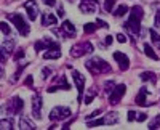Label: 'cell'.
Wrapping results in <instances>:
<instances>
[{
	"mask_svg": "<svg viewBox=\"0 0 160 130\" xmlns=\"http://www.w3.org/2000/svg\"><path fill=\"white\" fill-rule=\"evenodd\" d=\"M142 16H144V11H142L141 7H138V5L131 7V10H130V18H128V21L125 23L127 31H130L133 35H138L139 31H141V19H142Z\"/></svg>",
	"mask_w": 160,
	"mask_h": 130,
	"instance_id": "6da1fadb",
	"label": "cell"
},
{
	"mask_svg": "<svg viewBox=\"0 0 160 130\" xmlns=\"http://www.w3.org/2000/svg\"><path fill=\"white\" fill-rule=\"evenodd\" d=\"M85 66L90 72L93 74H106V72H111L112 68L109 66L108 61H104L102 58H91V60H87Z\"/></svg>",
	"mask_w": 160,
	"mask_h": 130,
	"instance_id": "7a4b0ae2",
	"label": "cell"
},
{
	"mask_svg": "<svg viewBox=\"0 0 160 130\" xmlns=\"http://www.w3.org/2000/svg\"><path fill=\"white\" fill-rule=\"evenodd\" d=\"M8 19L16 26V29L21 35H29L31 28H29L28 21L22 18V15H19V13H11V15H8Z\"/></svg>",
	"mask_w": 160,
	"mask_h": 130,
	"instance_id": "3957f363",
	"label": "cell"
},
{
	"mask_svg": "<svg viewBox=\"0 0 160 130\" xmlns=\"http://www.w3.org/2000/svg\"><path fill=\"white\" fill-rule=\"evenodd\" d=\"M93 53V45L90 42H82V44H77L71 48V56L72 58H80L83 55H90Z\"/></svg>",
	"mask_w": 160,
	"mask_h": 130,
	"instance_id": "277c9868",
	"label": "cell"
},
{
	"mask_svg": "<svg viewBox=\"0 0 160 130\" xmlns=\"http://www.w3.org/2000/svg\"><path fill=\"white\" fill-rule=\"evenodd\" d=\"M71 117V109L68 106H56L53 108L51 112H50V119L51 121H62V119H68Z\"/></svg>",
	"mask_w": 160,
	"mask_h": 130,
	"instance_id": "5b68a950",
	"label": "cell"
},
{
	"mask_svg": "<svg viewBox=\"0 0 160 130\" xmlns=\"http://www.w3.org/2000/svg\"><path fill=\"white\" fill-rule=\"evenodd\" d=\"M118 121V114L117 112H109L106 117L98 119V121H90L87 124V127H98V125H112Z\"/></svg>",
	"mask_w": 160,
	"mask_h": 130,
	"instance_id": "8992f818",
	"label": "cell"
},
{
	"mask_svg": "<svg viewBox=\"0 0 160 130\" xmlns=\"http://www.w3.org/2000/svg\"><path fill=\"white\" fill-rule=\"evenodd\" d=\"M125 92H127L125 84H118V85H115V88L109 93V103H111V105H117V103L122 100V96L125 95Z\"/></svg>",
	"mask_w": 160,
	"mask_h": 130,
	"instance_id": "52a82bcc",
	"label": "cell"
},
{
	"mask_svg": "<svg viewBox=\"0 0 160 130\" xmlns=\"http://www.w3.org/2000/svg\"><path fill=\"white\" fill-rule=\"evenodd\" d=\"M72 79H74V84L78 90V101H82V96H83V88H85V77L80 74L78 71H72Z\"/></svg>",
	"mask_w": 160,
	"mask_h": 130,
	"instance_id": "ba28073f",
	"label": "cell"
},
{
	"mask_svg": "<svg viewBox=\"0 0 160 130\" xmlns=\"http://www.w3.org/2000/svg\"><path fill=\"white\" fill-rule=\"evenodd\" d=\"M24 109V101L19 96H13L8 101V112L10 114H19Z\"/></svg>",
	"mask_w": 160,
	"mask_h": 130,
	"instance_id": "9c48e42d",
	"label": "cell"
},
{
	"mask_svg": "<svg viewBox=\"0 0 160 130\" xmlns=\"http://www.w3.org/2000/svg\"><path fill=\"white\" fill-rule=\"evenodd\" d=\"M58 35H62V37H75V28L71 21H64L61 24V29L59 31H55Z\"/></svg>",
	"mask_w": 160,
	"mask_h": 130,
	"instance_id": "30bf717a",
	"label": "cell"
},
{
	"mask_svg": "<svg viewBox=\"0 0 160 130\" xmlns=\"http://www.w3.org/2000/svg\"><path fill=\"white\" fill-rule=\"evenodd\" d=\"M80 11L87 13V15H91L95 13L98 8V0H80Z\"/></svg>",
	"mask_w": 160,
	"mask_h": 130,
	"instance_id": "8fae6325",
	"label": "cell"
},
{
	"mask_svg": "<svg viewBox=\"0 0 160 130\" xmlns=\"http://www.w3.org/2000/svg\"><path fill=\"white\" fill-rule=\"evenodd\" d=\"M24 8L28 11V16L31 21H35V18L38 16V5L35 0H28V2L24 3Z\"/></svg>",
	"mask_w": 160,
	"mask_h": 130,
	"instance_id": "7c38bea8",
	"label": "cell"
},
{
	"mask_svg": "<svg viewBox=\"0 0 160 130\" xmlns=\"http://www.w3.org/2000/svg\"><path fill=\"white\" fill-rule=\"evenodd\" d=\"M32 114H34L35 119L42 117V96L38 93H35L32 96Z\"/></svg>",
	"mask_w": 160,
	"mask_h": 130,
	"instance_id": "4fadbf2b",
	"label": "cell"
},
{
	"mask_svg": "<svg viewBox=\"0 0 160 130\" xmlns=\"http://www.w3.org/2000/svg\"><path fill=\"white\" fill-rule=\"evenodd\" d=\"M114 60L118 63V68L122 69V71H127L130 68V60L125 53H122V51H115L114 53Z\"/></svg>",
	"mask_w": 160,
	"mask_h": 130,
	"instance_id": "5bb4252c",
	"label": "cell"
},
{
	"mask_svg": "<svg viewBox=\"0 0 160 130\" xmlns=\"http://www.w3.org/2000/svg\"><path fill=\"white\" fill-rule=\"evenodd\" d=\"M59 56H61V48H59V45H55V47L48 48V50L45 51V55H43L45 60H58Z\"/></svg>",
	"mask_w": 160,
	"mask_h": 130,
	"instance_id": "9a60e30c",
	"label": "cell"
},
{
	"mask_svg": "<svg viewBox=\"0 0 160 130\" xmlns=\"http://www.w3.org/2000/svg\"><path fill=\"white\" fill-rule=\"evenodd\" d=\"M56 82H58L56 87H50V88H48V92H50V93L56 92V90H59V88H64V90H69V88H71V85L68 84V81H66V77H64V75L58 77V81H56Z\"/></svg>",
	"mask_w": 160,
	"mask_h": 130,
	"instance_id": "2e32d148",
	"label": "cell"
},
{
	"mask_svg": "<svg viewBox=\"0 0 160 130\" xmlns=\"http://www.w3.org/2000/svg\"><path fill=\"white\" fill-rule=\"evenodd\" d=\"M55 45H58L56 42H51V40H37L35 44H34V48H35V51H40V50H48V48H51V47H55Z\"/></svg>",
	"mask_w": 160,
	"mask_h": 130,
	"instance_id": "e0dca14e",
	"label": "cell"
},
{
	"mask_svg": "<svg viewBox=\"0 0 160 130\" xmlns=\"http://www.w3.org/2000/svg\"><path fill=\"white\" fill-rule=\"evenodd\" d=\"M148 93H149L148 88H146V87H141V90H139L138 95H136V103H138L139 106H149L148 101H146V96H148Z\"/></svg>",
	"mask_w": 160,
	"mask_h": 130,
	"instance_id": "ac0fdd59",
	"label": "cell"
},
{
	"mask_svg": "<svg viewBox=\"0 0 160 130\" xmlns=\"http://www.w3.org/2000/svg\"><path fill=\"white\" fill-rule=\"evenodd\" d=\"M42 24L43 26H55L56 24V16L51 13H43L42 15Z\"/></svg>",
	"mask_w": 160,
	"mask_h": 130,
	"instance_id": "d6986e66",
	"label": "cell"
},
{
	"mask_svg": "<svg viewBox=\"0 0 160 130\" xmlns=\"http://www.w3.org/2000/svg\"><path fill=\"white\" fill-rule=\"evenodd\" d=\"M139 79H141L142 82H152V84H155V82H157V75H155L154 72H141Z\"/></svg>",
	"mask_w": 160,
	"mask_h": 130,
	"instance_id": "ffe728a7",
	"label": "cell"
},
{
	"mask_svg": "<svg viewBox=\"0 0 160 130\" xmlns=\"http://www.w3.org/2000/svg\"><path fill=\"white\" fill-rule=\"evenodd\" d=\"M19 128H21V130H34L35 125H34L31 121H28L26 117H21V121H19Z\"/></svg>",
	"mask_w": 160,
	"mask_h": 130,
	"instance_id": "44dd1931",
	"label": "cell"
},
{
	"mask_svg": "<svg viewBox=\"0 0 160 130\" xmlns=\"http://www.w3.org/2000/svg\"><path fill=\"white\" fill-rule=\"evenodd\" d=\"M13 48H15V40H5L2 44V51H3V53H7V55L11 53Z\"/></svg>",
	"mask_w": 160,
	"mask_h": 130,
	"instance_id": "7402d4cb",
	"label": "cell"
},
{
	"mask_svg": "<svg viewBox=\"0 0 160 130\" xmlns=\"http://www.w3.org/2000/svg\"><path fill=\"white\" fill-rule=\"evenodd\" d=\"M144 53H146V55H148L149 58H152V60H155V61L158 60V56L155 55V51L152 50V47H151L149 44H144Z\"/></svg>",
	"mask_w": 160,
	"mask_h": 130,
	"instance_id": "603a6c76",
	"label": "cell"
},
{
	"mask_svg": "<svg viewBox=\"0 0 160 130\" xmlns=\"http://www.w3.org/2000/svg\"><path fill=\"white\" fill-rule=\"evenodd\" d=\"M96 29H98V24H96V23H87V24L83 26L85 34H93Z\"/></svg>",
	"mask_w": 160,
	"mask_h": 130,
	"instance_id": "cb8c5ba5",
	"label": "cell"
},
{
	"mask_svg": "<svg viewBox=\"0 0 160 130\" xmlns=\"http://www.w3.org/2000/svg\"><path fill=\"white\" fill-rule=\"evenodd\" d=\"M125 13H128V7H127V5H120V7H117V10L114 11V15L120 18V16H123Z\"/></svg>",
	"mask_w": 160,
	"mask_h": 130,
	"instance_id": "d4e9b609",
	"label": "cell"
},
{
	"mask_svg": "<svg viewBox=\"0 0 160 130\" xmlns=\"http://www.w3.org/2000/svg\"><path fill=\"white\" fill-rule=\"evenodd\" d=\"M0 128H2V130H11V128H13V122H11V119H2Z\"/></svg>",
	"mask_w": 160,
	"mask_h": 130,
	"instance_id": "484cf974",
	"label": "cell"
},
{
	"mask_svg": "<svg viewBox=\"0 0 160 130\" xmlns=\"http://www.w3.org/2000/svg\"><path fill=\"white\" fill-rule=\"evenodd\" d=\"M95 96H96V92H95V88H91L90 92L87 93V96H85L83 103H85V105H90V103L93 101V98H95Z\"/></svg>",
	"mask_w": 160,
	"mask_h": 130,
	"instance_id": "4316f807",
	"label": "cell"
},
{
	"mask_svg": "<svg viewBox=\"0 0 160 130\" xmlns=\"http://www.w3.org/2000/svg\"><path fill=\"white\" fill-rule=\"evenodd\" d=\"M149 34H151V39H152V42L155 45H160V35L154 31V29H149Z\"/></svg>",
	"mask_w": 160,
	"mask_h": 130,
	"instance_id": "83f0119b",
	"label": "cell"
},
{
	"mask_svg": "<svg viewBox=\"0 0 160 130\" xmlns=\"http://www.w3.org/2000/svg\"><path fill=\"white\" fill-rule=\"evenodd\" d=\"M114 5H115V0H106V2H104V10L108 11V13H111L112 8H114Z\"/></svg>",
	"mask_w": 160,
	"mask_h": 130,
	"instance_id": "f1b7e54d",
	"label": "cell"
},
{
	"mask_svg": "<svg viewBox=\"0 0 160 130\" xmlns=\"http://www.w3.org/2000/svg\"><path fill=\"white\" fill-rule=\"evenodd\" d=\"M104 88H106V93H111L112 90L115 88V84H114L112 81H108V82L104 84Z\"/></svg>",
	"mask_w": 160,
	"mask_h": 130,
	"instance_id": "f546056e",
	"label": "cell"
},
{
	"mask_svg": "<svg viewBox=\"0 0 160 130\" xmlns=\"http://www.w3.org/2000/svg\"><path fill=\"white\" fill-rule=\"evenodd\" d=\"M158 127H160V116H157V117H155V119H154V121L149 124V128H151V130H154V128H158Z\"/></svg>",
	"mask_w": 160,
	"mask_h": 130,
	"instance_id": "4dcf8cb0",
	"label": "cell"
},
{
	"mask_svg": "<svg viewBox=\"0 0 160 130\" xmlns=\"http://www.w3.org/2000/svg\"><path fill=\"white\" fill-rule=\"evenodd\" d=\"M0 28H2V32H3L5 35H10V34H11V29H10V26H8V24H7L5 21H3L2 24H0Z\"/></svg>",
	"mask_w": 160,
	"mask_h": 130,
	"instance_id": "1f68e13d",
	"label": "cell"
},
{
	"mask_svg": "<svg viewBox=\"0 0 160 130\" xmlns=\"http://www.w3.org/2000/svg\"><path fill=\"white\" fill-rule=\"evenodd\" d=\"M136 117H138V116H136V112H135V111H128V121H130V122H133Z\"/></svg>",
	"mask_w": 160,
	"mask_h": 130,
	"instance_id": "d6a6232c",
	"label": "cell"
},
{
	"mask_svg": "<svg viewBox=\"0 0 160 130\" xmlns=\"http://www.w3.org/2000/svg\"><path fill=\"white\" fill-rule=\"evenodd\" d=\"M22 56H24V50H22V48H19V50H18V53L15 55V60H16V61H19Z\"/></svg>",
	"mask_w": 160,
	"mask_h": 130,
	"instance_id": "836d02e7",
	"label": "cell"
},
{
	"mask_svg": "<svg viewBox=\"0 0 160 130\" xmlns=\"http://www.w3.org/2000/svg\"><path fill=\"white\" fill-rule=\"evenodd\" d=\"M117 40H118L120 44H125V42H127V37H125L123 34H117Z\"/></svg>",
	"mask_w": 160,
	"mask_h": 130,
	"instance_id": "e575fe53",
	"label": "cell"
},
{
	"mask_svg": "<svg viewBox=\"0 0 160 130\" xmlns=\"http://www.w3.org/2000/svg\"><path fill=\"white\" fill-rule=\"evenodd\" d=\"M155 28L160 29V11H157V15H155Z\"/></svg>",
	"mask_w": 160,
	"mask_h": 130,
	"instance_id": "d590c367",
	"label": "cell"
},
{
	"mask_svg": "<svg viewBox=\"0 0 160 130\" xmlns=\"http://www.w3.org/2000/svg\"><path fill=\"white\" fill-rule=\"evenodd\" d=\"M98 114H101V109H96V111H93V112H91V114L88 116V117H87V119H88V121H91V119H93V117H95V116H98Z\"/></svg>",
	"mask_w": 160,
	"mask_h": 130,
	"instance_id": "8d00e7d4",
	"label": "cell"
},
{
	"mask_svg": "<svg viewBox=\"0 0 160 130\" xmlns=\"http://www.w3.org/2000/svg\"><path fill=\"white\" fill-rule=\"evenodd\" d=\"M42 75H43V79H47L48 75H51V69H48V68H45L43 71H42Z\"/></svg>",
	"mask_w": 160,
	"mask_h": 130,
	"instance_id": "74e56055",
	"label": "cell"
},
{
	"mask_svg": "<svg viewBox=\"0 0 160 130\" xmlns=\"http://www.w3.org/2000/svg\"><path fill=\"white\" fill-rule=\"evenodd\" d=\"M96 24H98V26H101V28H104V29H108V23H104L102 19H98V21H96Z\"/></svg>",
	"mask_w": 160,
	"mask_h": 130,
	"instance_id": "f35d334b",
	"label": "cell"
},
{
	"mask_svg": "<svg viewBox=\"0 0 160 130\" xmlns=\"http://www.w3.org/2000/svg\"><path fill=\"white\" fill-rule=\"evenodd\" d=\"M43 3H45V5H48V7H53V5L56 3V0H43Z\"/></svg>",
	"mask_w": 160,
	"mask_h": 130,
	"instance_id": "ab89813d",
	"label": "cell"
},
{
	"mask_svg": "<svg viewBox=\"0 0 160 130\" xmlns=\"http://www.w3.org/2000/svg\"><path fill=\"white\" fill-rule=\"evenodd\" d=\"M112 40H114L112 35H108V37H106V45H111V44H112Z\"/></svg>",
	"mask_w": 160,
	"mask_h": 130,
	"instance_id": "60d3db41",
	"label": "cell"
},
{
	"mask_svg": "<svg viewBox=\"0 0 160 130\" xmlns=\"http://www.w3.org/2000/svg\"><path fill=\"white\" fill-rule=\"evenodd\" d=\"M146 117H148V116H146V114H139V116H138L136 119H138L139 122H142V121H146Z\"/></svg>",
	"mask_w": 160,
	"mask_h": 130,
	"instance_id": "b9f144b4",
	"label": "cell"
},
{
	"mask_svg": "<svg viewBox=\"0 0 160 130\" xmlns=\"http://www.w3.org/2000/svg\"><path fill=\"white\" fill-rule=\"evenodd\" d=\"M26 85H29V87H32V75H29L28 79H26Z\"/></svg>",
	"mask_w": 160,
	"mask_h": 130,
	"instance_id": "7bdbcfd3",
	"label": "cell"
},
{
	"mask_svg": "<svg viewBox=\"0 0 160 130\" xmlns=\"http://www.w3.org/2000/svg\"><path fill=\"white\" fill-rule=\"evenodd\" d=\"M58 15H59V16H64V10H62L61 7L58 8Z\"/></svg>",
	"mask_w": 160,
	"mask_h": 130,
	"instance_id": "ee69618b",
	"label": "cell"
},
{
	"mask_svg": "<svg viewBox=\"0 0 160 130\" xmlns=\"http://www.w3.org/2000/svg\"><path fill=\"white\" fill-rule=\"evenodd\" d=\"M158 48H160V45H158Z\"/></svg>",
	"mask_w": 160,
	"mask_h": 130,
	"instance_id": "f6af8a7d",
	"label": "cell"
}]
</instances>
